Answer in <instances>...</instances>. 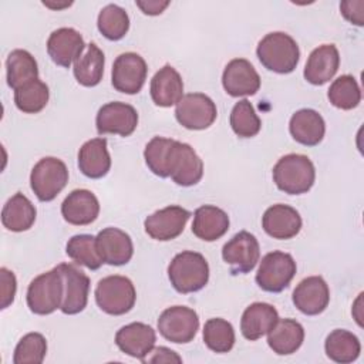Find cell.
Here are the masks:
<instances>
[{
	"instance_id": "1",
	"label": "cell",
	"mask_w": 364,
	"mask_h": 364,
	"mask_svg": "<svg viewBox=\"0 0 364 364\" xmlns=\"http://www.w3.org/2000/svg\"><path fill=\"white\" fill-rule=\"evenodd\" d=\"M256 54L264 68L277 74L294 71L300 60V50L296 40L283 31L266 34L259 41Z\"/></svg>"
},
{
	"instance_id": "2",
	"label": "cell",
	"mask_w": 364,
	"mask_h": 364,
	"mask_svg": "<svg viewBox=\"0 0 364 364\" xmlns=\"http://www.w3.org/2000/svg\"><path fill=\"white\" fill-rule=\"evenodd\" d=\"M168 277L178 293H195L208 284L209 264L203 255L193 250H183L171 260Z\"/></svg>"
},
{
	"instance_id": "3",
	"label": "cell",
	"mask_w": 364,
	"mask_h": 364,
	"mask_svg": "<svg viewBox=\"0 0 364 364\" xmlns=\"http://www.w3.org/2000/svg\"><path fill=\"white\" fill-rule=\"evenodd\" d=\"M316 179V169L309 156L287 154L273 168L276 186L289 195H301L311 189Z\"/></svg>"
},
{
	"instance_id": "4",
	"label": "cell",
	"mask_w": 364,
	"mask_h": 364,
	"mask_svg": "<svg viewBox=\"0 0 364 364\" xmlns=\"http://www.w3.org/2000/svg\"><path fill=\"white\" fill-rule=\"evenodd\" d=\"M64 296V279L60 269H54L34 277L27 289V306L34 314H51L61 307Z\"/></svg>"
},
{
	"instance_id": "5",
	"label": "cell",
	"mask_w": 364,
	"mask_h": 364,
	"mask_svg": "<svg viewBox=\"0 0 364 364\" xmlns=\"http://www.w3.org/2000/svg\"><path fill=\"white\" fill-rule=\"evenodd\" d=\"M97 306L107 314L122 316L132 310L136 291L132 282L119 274L101 279L94 291Z\"/></svg>"
},
{
	"instance_id": "6",
	"label": "cell",
	"mask_w": 364,
	"mask_h": 364,
	"mask_svg": "<svg viewBox=\"0 0 364 364\" xmlns=\"http://www.w3.org/2000/svg\"><path fill=\"white\" fill-rule=\"evenodd\" d=\"M68 169L55 156L41 158L30 173V186L41 202L53 200L67 185Z\"/></svg>"
},
{
	"instance_id": "7",
	"label": "cell",
	"mask_w": 364,
	"mask_h": 364,
	"mask_svg": "<svg viewBox=\"0 0 364 364\" xmlns=\"http://www.w3.org/2000/svg\"><path fill=\"white\" fill-rule=\"evenodd\" d=\"M296 270L291 255L274 250L263 256L256 273V283L264 291L280 293L290 284Z\"/></svg>"
},
{
	"instance_id": "8",
	"label": "cell",
	"mask_w": 364,
	"mask_h": 364,
	"mask_svg": "<svg viewBox=\"0 0 364 364\" xmlns=\"http://www.w3.org/2000/svg\"><path fill=\"white\" fill-rule=\"evenodd\" d=\"M159 334L172 343L186 344L192 341L199 330L196 311L186 306H172L165 309L158 318Z\"/></svg>"
},
{
	"instance_id": "9",
	"label": "cell",
	"mask_w": 364,
	"mask_h": 364,
	"mask_svg": "<svg viewBox=\"0 0 364 364\" xmlns=\"http://www.w3.org/2000/svg\"><path fill=\"white\" fill-rule=\"evenodd\" d=\"M175 117L183 128L200 131L215 122L218 109L210 97L202 92H191L185 94L176 104Z\"/></svg>"
},
{
	"instance_id": "10",
	"label": "cell",
	"mask_w": 364,
	"mask_h": 364,
	"mask_svg": "<svg viewBox=\"0 0 364 364\" xmlns=\"http://www.w3.org/2000/svg\"><path fill=\"white\" fill-rule=\"evenodd\" d=\"M222 257L232 274H245L255 269L260 259V246L255 235L242 230L222 247Z\"/></svg>"
},
{
	"instance_id": "11",
	"label": "cell",
	"mask_w": 364,
	"mask_h": 364,
	"mask_svg": "<svg viewBox=\"0 0 364 364\" xmlns=\"http://www.w3.org/2000/svg\"><path fill=\"white\" fill-rule=\"evenodd\" d=\"M148 67L145 60L136 53L119 54L111 71L112 87L124 94H136L145 84Z\"/></svg>"
},
{
	"instance_id": "12",
	"label": "cell",
	"mask_w": 364,
	"mask_h": 364,
	"mask_svg": "<svg viewBox=\"0 0 364 364\" xmlns=\"http://www.w3.org/2000/svg\"><path fill=\"white\" fill-rule=\"evenodd\" d=\"M95 125L100 135L117 134L129 136L138 125V112L132 105L121 101L107 102L98 109Z\"/></svg>"
},
{
	"instance_id": "13",
	"label": "cell",
	"mask_w": 364,
	"mask_h": 364,
	"mask_svg": "<svg viewBox=\"0 0 364 364\" xmlns=\"http://www.w3.org/2000/svg\"><path fill=\"white\" fill-rule=\"evenodd\" d=\"M189 218V210L178 205H171L149 215L144 222V228L146 235L152 239L168 242L178 237L183 232Z\"/></svg>"
},
{
	"instance_id": "14",
	"label": "cell",
	"mask_w": 364,
	"mask_h": 364,
	"mask_svg": "<svg viewBox=\"0 0 364 364\" xmlns=\"http://www.w3.org/2000/svg\"><path fill=\"white\" fill-rule=\"evenodd\" d=\"M64 279V296L60 310L64 314H78L88 303L90 277L71 263L57 266Z\"/></svg>"
},
{
	"instance_id": "15",
	"label": "cell",
	"mask_w": 364,
	"mask_h": 364,
	"mask_svg": "<svg viewBox=\"0 0 364 364\" xmlns=\"http://www.w3.org/2000/svg\"><path fill=\"white\" fill-rule=\"evenodd\" d=\"M222 84L230 97H247L259 91L260 77L247 60L233 58L223 70Z\"/></svg>"
},
{
	"instance_id": "16",
	"label": "cell",
	"mask_w": 364,
	"mask_h": 364,
	"mask_svg": "<svg viewBox=\"0 0 364 364\" xmlns=\"http://www.w3.org/2000/svg\"><path fill=\"white\" fill-rule=\"evenodd\" d=\"M95 246L101 260L111 266L127 264L134 255V245L128 233L118 228H105L95 236Z\"/></svg>"
},
{
	"instance_id": "17",
	"label": "cell",
	"mask_w": 364,
	"mask_h": 364,
	"mask_svg": "<svg viewBox=\"0 0 364 364\" xmlns=\"http://www.w3.org/2000/svg\"><path fill=\"white\" fill-rule=\"evenodd\" d=\"M293 304L303 314L317 316L323 313L330 301V290L321 276H310L303 279L291 296Z\"/></svg>"
},
{
	"instance_id": "18",
	"label": "cell",
	"mask_w": 364,
	"mask_h": 364,
	"mask_svg": "<svg viewBox=\"0 0 364 364\" xmlns=\"http://www.w3.org/2000/svg\"><path fill=\"white\" fill-rule=\"evenodd\" d=\"M85 50L82 36L71 28L61 27L54 30L47 40V53L50 58L60 67L68 68Z\"/></svg>"
},
{
	"instance_id": "19",
	"label": "cell",
	"mask_w": 364,
	"mask_h": 364,
	"mask_svg": "<svg viewBox=\"0 0 364 364\" xmlns=\"http://www.w3.org/2000/svg\"><path fill=\"white\" fill-rule=\"evenodd\" d=\"M262 226L270 237L286 240L294 237L300 232L301 218L294 208L277 203L264 210Z\"/></svg>"
},
{
	"instance_id": "20",
	"label": "cell",
	"mask_w": 364,
	"mask_h": 364,
	"mask_svg": "<svg viewBox=\"0 0 364 364\" xmlns=\"http://www.w3.org/2000/svg\"><path fill=\"white\" fill-rule=\"evenodd\" d=\"M155 330L145 323H129L115 334V344L129 357L142 360L155 346Z\"/></svg>"
},
{
	"instance_id": "21",
	"label": "cell",
	"mask_w": 364,
	"mask_h": 364,
	"mask_svg": "<svg viewBox=\"0 0 364 364\" xmlns=\"http://www.w3.org/2000/svg\"><path fill=\"white\" fill-rule=\"evenodd\" d=\"M98 213L100 202L88 189H74L61 203V215L70 225H90L97 219Z\"/></svg>"
},
{
	"instance_id": "22",
	"label": "cell",
	"mask_w": 364,
	"mask_h": 364,
	"mask_svg": "<svg viewBox=\"0 0 364 364\" xmlns=\"http://www.w3.org/2000/svg\"><path fill=\"white\" fill-rule=\"evenodd\" d=\"M340 65V54L334 44H323L314 48L304 67V78L313 85L328 82L337 73Z\"/></svg>"
},
{
	"instance_id": "23",
	"label": "cell",
	"mask_w": 364,
	"mask_h": 364,
	"mask_svg": "<svg viewBox=\"0 0 364 364\" xmlns=\"http://www.w3.org/2000/svg\"><path fill=\"white\" fill-rule=\"evenodd\" d=\"M203 176V162L195 149L185 142L176 141L171 178L179 186L196 185Z\"/></svg>"
},
{
	"instance_id": "24",
	"label": "cell",
	"mask_w": 364,
	"mask_h": 364,
	"mask_svg": "<svg viewBox=\"0 0 364 364\" xmlns=\"http://www.w3.org/2000/svg\"><path fill=\"white\" fill-rule=\"evenodd\" d=\"M151 98L158 107H172L183 97V81L181 74L169 64L159 68L151 80Z\"/></svg>"
},
{
	"instance_id": "25",
	"label": "cell",
	"mask_w": 364,
	"mask_h": 364,
	"mask_svg": "<svg viewBox=\"0 0 364 364\" xmlns=\"http://www.w3.org/2000/svg\"><path fill=\"white\" fill-rule=\"evenodd\" d=\"M289 131L296 142L306 146H316L324 138L326 122L317 111L303 108L291 115Z\"/></svg>"
},
{
	"instance_id": "26",
	"label": "cell",
	"mask_w": 364,
	"mask_h": 364,
	"mask_svg": "<svg viewBox=\"0 0 364 364\" xmlns=\"http://www.w3.org/2000/svg\"><path fill=\"white\" fill-rule=\"evenodd\" d=\"M279 320L277 310L263 301L247 306L240 318V331L246 340L255 341L267 334Z\"/></svg>"
},
{
	"instance_id": "27",
	"label": "cell",
	"mask_w": 364,
	"mask_h": 364,
	"mask_svg": "<svg viewBox=\"0 0 364 364\" xmlns=\"http://www.w3.org/2000/svg\"><path fill=\"white\" fill-rule=\"evenodd\" d=\"M229 229L228 213L213 205H203L193 213L192 233L205 242L220 239Z\"/></svg>"
},
{
	"instance_id": "28",
	"label": "cell",
	"mask_w": 364,
	"mask_h": 364,
	"mask_svg": "<svg viewBox=\"0 0 364 364\" xmlns=\"http://www.w3.org/2000/svg\"><path fill=\"white\" fill-rule=\"evenodd\" d=\"M78 168L91 179H100L108 173L111 156L105 138H94L81 145L78 151Z\"/></svg>"
},
{
	"instance_id": "29",
	"label": "cell",
	"mask_w": 364,
	"mask_h": 364,
	"mask_svg": "<svg viewBox=\"0 0 364 364\" xmlns=\"http://www.w3.org/2000/svg\"><path fill=\"white\" fill-rule=\"evenodd\" d=\"M304 341L303 326L293 318H279L267 333V344L273 353L289 355L296 353Z\"/></svg>"
},
{
	"instance_id": "30",
	"label": "cell",
	"mask_w": 364,
	"mask_h": 364,
	"mask_svg": "<svg viewBox=\"0 0 364 364\" xmlns=\"http://www.w3.org/2000/svg\"><path fill=\"white\" fill-rule=\"evenodd\" d=\"M37 210L31 200L21 192L14 193L3 206L1 223L7 230L24 232L36 222Z\"/></svg>"
},
{
	"instance_id": "31",
	"label": "cell",
	"mask_w": 364,
	"mask_h": 364,
	"mask_svg": "<svg viewBox=\"0 0 364 364\" xmlns=\"http://www.w3.org/2000/svg\"><path fill=\"white\" fill-rule=\"evenodd\" d=\"M105 57L95 43H90L85 53L74 63V77L84 87H95L101 82L104 74Z\"/></svg>"
},
{
	"instance_id": "32",
	"label": "cell",
	"mask_w": 364,
	"mask_h": 364,
	"mask_svg": "<svg viewBox=\"0 0 364 364\" xmlns=\"http://www.w3.org/2000/svg\"><path fill=\"white\" fill-rule=\"evenodd\" d=\"M6 78L9 87L13 90L38 78V65L36 58L27 50H13L6 60Z\"/></svg>"
},
{
	"instance_id": "33",
	"label": "cell",
	"mask_w": 364,
	"mask_h": 364,
	"mask_svg": "<svg viewBox=\"0 0 364 364\" xmlns=\"http://www.w3.org/2000/svg\"><path fill=\"white\" fill-rule=\"evenodd\" d=\"M326 354L330 360L340 364H348L358 358L361 353V344L355 334L348 330H333L324 343Z\"/></svg>"
},
{
	"instance_id": "34",
	"label": "cell",
	"mask_w": 364,
	"mask_h": 364,
	"mask_svg": "<svg viewBox=\"0 0 364 364\" xmlns=\"http://www.w3.org/2000/svg\"><path fill=\"white\" fill-rule=\"evenodd\" d=\"M176 141L164 138V136H154L145 146L144 158L145 164L152 173L161 178L171 176V166L173 159Z\"/></svg>"
},
{
	"instance_id": "35",
	"label": "cell",
	"mask_w": 364,
	"mask_h": 364,
	"mask_svg": "<svg viewBox=\"0 0 364 364\" xmlns=\"http://www.w3.org/2000/svg\"><path fill=\"white\" fill-rule=\"evenodd\" d=\"M50 91L46 82L36 78L14 90V104L24 114H37L48 102Z\"/></svg>"
},
{
	"instance_id": "36",
	"label": "cell",
	"mask_w": 364,
	"mask_h": 364,
	"mask_svg": "<svg viewBox=\"0 0 364 364\" xmlns=\"http://www.w3.org/2000/svg\"><path fill=\"white\" fill-rule=\"evenodd\" d=\"M97 27L105 38L117 41L128 33L129 17L122 7L117 4H107L98 14Z\"/></svg>"
},
{
	"instance_id": "37",
	"label": "cell",
	"mask_w": 364,
	"mask_h": 364,
	"mask_svg": "<svg viewBox=\"0 0 364 364\" xmlns=\"http://www.w3.org/2000/svg\"><path fill=\"white\" fill-rule=\"evenodd\" d=\"M65 253L75 263L82 264L90 270H97L104 263L97 252L95 236L92 235H75L68 239Z\"/></svg>"
},
{
	"instance_id": "38",
	"label": "cell",
	"mask_w": 364,
	"mask_h": 364,
	"mask_svg": "<svg viewBox=\"0 0 364 364\" xmlns=\"http://www.w3.org/2000/svg\"><path fill=\"white\" fill-rule=\"evenodd\" d=\"M202 334L206 347L215 353H228L235 346L233 326L225 318H209Z\"/></svg>"
},
{
	"instance_id": "39",
	"label": "cell",
	"mask_w": 364,
	"mask_h": 364,
	"mask_svg": "<svg viewBox=\"0 0 364 364\" xmlns=\"http://www.w3.org/2000/svg\"><path fill=\"white\" fill-rule=\"evenodd\" d=\"M327 97L336 108L353 109L361 101V90L353 75L344 74L331 82Z\"/></svg>"
},
{
	"instance_id": "40",
	"label": "cell",
	"mask_w": 364,
	"mask_h": 364,
	"mask_svg": "<svg viewBox=\"0 0 364 364\" xmlns=\"http://www.w3.org/2000/svg\"><path fill=\"white\" fill-rule=\"evenodd\" d=\"M229 121L233 132L240 138H252L257 135L262 127L260 118L247 100H240L233 105Z\"/></svg>"
},
{
	"instance_id": "41",
	"label": "cell",
	"mask_w": 364,
	"mask_h": 364,
	"mask_svg": "<svg viewBox=\"0 0 364 364\" xmlns=\"http://www.w3.org/2000/svg\"><path fill=\"white\" fill-rule=\"evenodd\" d=\"M47 353V340L40 333H28L20 338L14 348V364H41Z\"/></svg>"
},
{
	"instance_id": "42",
	"label": "cell",
	"mask_w": 364,
	"mask_h": 364,
	"mask_svg": "<svg viewBox=\"0 0 364 364\" xmlns=\"http://www.w3.org/2000/svg\"><path fill=\"white\" fill-rule=\"evenodd\" d=\"M0 283H1V304L0 309H7L13 301L17 290V280L11 270L7 267L0 269Z\"/></svg>"
},
{
	"instance_id": "43",
	"label": "cell",
	"mask_w": 364,
	"mask_h": 364,
	"mask_svg": "<svg viewBox=\"0 0 364 364\" xmlns=\"http://www.w3.org/2000/svg\"><path fill=\"white\" fill-rule=\"evenodd\" d=\"M340 11L343 17L355 26L364 23V1L363 0H347L340 3Z\"/></svg>"
},
{
	"instance_id": "44",
	"label": "cell",
	"mask_w": 364,
	"mask_h": 364,
	"mask_svg": "<svg viewBox=\"0 0 364 364\" xmlns=\"http://www.w3.org/2000/svg\"><path fill=\"white\" fill-rule=\"evenodd\" d=\"M172 361L181 363L182 358L175 351H172L171 348H166V347H155L141 360V363H144V364H148V363H172Z\"/></svg>"
},
{
	"instance_id": "45",
	"label": "cell",
	"mask_w": 364,
	"mask_h": 364,
	"mask_svg": "<svg viewBox=\"0 0 364 364\" xmlns=\"http://www.w3.org/2000/svg\"><path fill=\"white\" fill-rule=\"evenodd\" d=\"M135 3L142 10V13L148 16H158L169 6V1H158V0H148V1L138 0Z\"/></svg>"
}]
</instances>
